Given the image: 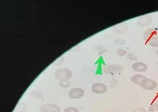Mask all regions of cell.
Segmentation results:
<instances>
[{
    "mask_svg": "<svg viewBox=\"0 0 158 112\" xmlns=\"http://www.w3.org/2000/svg\"><path fill=\"white\" fill-rule=\"evenodd\" d=\"M148 44L152 47H158V36H155L151 39Z\"/></svg>",
    "mask_w": 158,
    "mask_h": 112,
    "instance_id": "11",
    "label": "cell"
},
{
    "mask_svg": "<svg viewBox=\"0 0 158 112\" xmlns=\"http://www.w3.org/2000/svg\"><path fill=\"white\" fill-rule=\"evenodd\" d=\"M132 112H146V111H145V110L144 108H138L134 110Z\"/></svg>",
    "mask_w": 158,
    "mask_h": 112,
    "instance_id": "17",
    "label": "cell"
},
{
    "mask_svg": "<svg viewBox=\"0 0 158 112\" xmlns=\"http://www.w3.org/2000/svg\"><path fill=\"white\" fill-rule=\"evenodd\" d=\"M40 110L41 112H60V108L58 105L47 104L41 106Z\"/></svg>",
    "mask_w": 158,
    "mask_h": 112,
    "instance_id": "3",
    "label": "cell"
},
{
    "mask_svg": "<svg viewBox=\"0 0 158 112\" xmlns=\"http://www.w3.org/2000/svg\"></svg>",
    "mask_w": 158,
    "mask_h": 112,
    "instance_id": "21",
    "label": "cell"
},
{
    "mask_svg": "<svg viewBox=\"0 0 158 112\" xmlns=\"http://www.w3.org/2000/svg\"><path fill=\"white\" fill-rule=\"evenodd\" d=\"M115 42L118 45H124L125 44V41L122 39H118L115 41Z\"/></svg>",
    "mask_w": 158,
    "mask_h": 112,
    "instance_id": "18",
    "label": "cell"
},
{
    "mask_svg": "<svg viewBox=\"0 0 158 112\" xmlns=\"http://www.w3.org/2000/svg\"><path fill=\"white\" fill-rule=\"evenodd\" d=\"M140 86L147 90H152L157 88L158 84L154 80L146 78L142 81Z\"/></svg>",
    "mask_w": 158,
    "mask_h": 112,
    "instance_id": "2",
    "label": "cell"
},
{
    "mask_svg": "<svg viewBox=\"0 0 158 112\" xmlns=\"http://www.w3.org/2000/svg\"><path fill=\"white\" fill-rule=\"evenodd\" d=\"M84 94V91L81 88H73L71 89L69 93V96L73 99L81 98Z\"/></svg>",
    "mask_w": 158,
    "mask_h": 112,
    "instance_id": "6",
    "label": "cell"
},
{
    "mask_svg": "<svg viewBox=\"0 0 158 112\" xmlns=\"http://www.w3.org/2000/svg\"><path fill=\"white\" fill-rule=\"evenodd\" d=\"M118 55L120 56H124L127 54V51L125 49L123 48H118L117 50Z\"/></svg>",
    "mask_w": 158,
    "mask_h": 112,
    "instance_id": "13",
    "label": "cell"
},
{
    "mask_svg": "<svg viewBox=\"0 0 158 112\" xmlns=\"http://www.w3.org/2000/svg\"><path fill=\"white\" fill-rule=\"evenodd\" d=\"M157 55H158V50H157Z\"/></svg>",
    "mask_w": 158,
    "mask_h": 112,
    "instance_id": "19",
    "label": "cell"
},
{
    "mask_svg": "<svg viewBox=\"0 0 158 112\" xmlns=\"http://www.w3.org/2000/svg\"><path fill=\"white\" fill-rule=\"evenodd\" d=\"M158 103H155L151 105L149 108V111L151 112H154L155 111H158Z\"/></svg>",
    "mask_w": 158,
    "mask_h": 112,
    "instance_id": "14",
    "label": "cell"
},
{
    "mask_svg": "<svg viewBox=\"0 0 158 112\" xmlns=\"http://www.w3.org/2000/svg\"><path fill=\"white\" fill-rule=\"evenodd\" d=\"M64 112H79V110L73 107H70L68 108L65 110Z\"/></svg>",
    "mask_w": 158,
    "mask_h": 112,
    "instance_id": "15",
    "label": "cell"
},
{
    "mask_svg": "<svg viewBox=\"0 0 158 112\" xmlns=\"http://www.w3.org/2000/svg\"><path fill=\"white\" fill-rule=\"evenodd\" d=\"M92 89L94 93L102 94L107 92L108 88L103 83H95L92 85Z\"/></svg>",
    "mask_w": 158,
    "mask_h": 112,
    "instance_id": "5",
    "label": "cell"
},
{
    "mask_svg": "<svg viewBox=\"0 0 158 112\" xmlns=\"http://www.w3.org/2000/svg\"><path fill=\"white\" fill-rule=\"evenodd\" d=\"M56 79L61 81H65L69 80L72 76V73L68 69H60L56 70L55 73Z\"/></svg>",
    "mask_w": 158,
    "mask_h": 112,
    "instance_id": "1",
    "label": "cell"
},
{
    "mask_svg": "<svg viewBox=\"0 0 158 112\" xmlns=\"http://www.w3.org/2000/svg\"><path fill=\"white\" fill-rule=\"evenodd\" d=\"M146 77L143 75H140V74H137L134 75L131 78V81L133 83L136 85H140L141 83L144 79L146 78Z\"/></svg>",
    "mask_w": 158,
    "mask_h": 112,
    "instance_id": "9",
    "label": "cell"
},
{
    "mask_svg": "<svg viewBox=\"0 0 158 112\" xmlns=\"http://www.w3.org/2000/svg\"><path fill=\"white\" fill-rule=\"evenodd\" d=\"M132 69L136 72H144L148 70V66L142 62H136L132 65Z\"/></svg>",
    "mask_w": 158,
    "mask_h": 112,
    "instance_id": "7",
    "label": "cell"
},
{
    "mask_svg": "<svg viewBox=\"0 0 158 112\" xmlns=\"http://www.w3.org/2000/svg\"><path fill=\"white\" fill-rule=\"evenodd\" d=\"M121 70V66L118 65H112L110 66L108 70H106L108 73H118Z\"/></svg>",
    "mask_w": 158,
    "mask_h": 112,
    "instance_id": "10",
    "label": "cell"
},
{
    "mask_svg": "<svg viewBox=\"0 0 158 112\" xmlns=\"http://www.w3.org/2000/svg\"><path fill=\"white\" fill-rule=\"evenodd\" d=\"M157 30L156 28H150L147 30L143 35V40L145 43H148L151 39L157 36Z\"/></svg>",
    "mask_w": 158,
    "mask_h": 112,
    "instance_id": "4",
    "label": "cell"
},
{
    "mask_svg": "<svg viewBox=\"0 0 158 112\" xmlns=\"http://www.w3.org/2000/svg\"></svg>",
    "mask_w": 158,
    "mask_h": 112,
    "instance_id": "20",
    "label": "cell"
},
{
    "mask_svg": "<svg viewBox=\"0 0 158 112\" xmlns=\"http://www.w3.org/2000/svg\"><path fill=\"white\" fill-rule=\"evenodd\" d=\"M152 17L150 15H145L140 17L138 20V25L140 27H144L151 24L152 22Z\"/></svg>",
    "mask_w": 158,
    "mask_h": 112,
    "instance_id": "8",
    "label": "cell"
},
{
    "mask_svg": "<svg viewBox=\"0 0 158 112\" xmlns=\"http://www.w3.org/2000/svg\"><path fill=\"white\" fill-rule=\"evenodd\" d=\"M60 86L63 87H67L69 85V82L68 81H61L60 83Z\"/></svg>",
    "mask_w": 158,
    "mask_h": 112,
    "instance_id": "16",
    "label": "cell"
},
{
    "mask_svg": "<svg viewBox=\"0 0 158 112\" xmlns=\"http://www.w3.org/2000/svg\"><path fill=\"white\" fill-rule=\"evenodd\" d=\"M127 57L129 60H137L138 59L137 57L136 56V55L135 54H134V53H132V52L128 53L127 55Z\"/></svg>",
    "mask_w": 158,
    "mask_h": 112,
    "instance_id": "12",
    "label": "cell"
}]
</instances>
